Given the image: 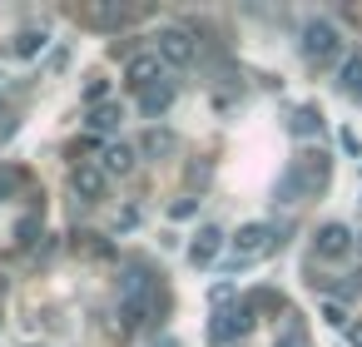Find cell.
I'll return each instance as SVG.
<instances>
[{
  "instance_id": "obj_16",
  "label": "cell",
  "mask_w": 362,
  "mask_h": 347,
  "mask_svg": "<svg viewBox=\"0 0 362 347\" xmlns=\"http://www.w3.org/2000/svg\"><path fill=\"white\" fill-rule=\"evenodd\" d=\"M139 149H144V154H154V159H169V154H179V139H174V134H164V129H149Z\"/></svg>"
},
{
  "instance_id": "obj_2",
  "label": "cell",
  "mask_w": 362,
  "mask_h": 347,
  "mask_svg": "<svg viewBox=\"0 0 362 347\" xmlns=\"http://www.w3.org/2000/svg\"><path fill=\"white\" fill-rule=\"evenodd\" d=\"M248 327H253L248 302H238V307H218V312L209 317V342H214V347H228L233 337H248Z\"/></svg>"
},
{
  "instance_id": "obj_12",
  "label": "cell",
  "mask_w": 362,
  "mask_h": 347,
  "mask_svg": "<svg viewBox=\"0 0 362 347\" xmlns=\"http://www.w3.org/2000/svg\"><path fill=\"white\" fill-rule=\"evenodd\" d=\"M100 169H105V179H110V174H129V169H134V149H129V144H105Z\"/></svg>"
},
{
  "instance_id": "obj_6",
  "label": "cell",
  "mask_w": 362,
  "mask_h": 347,
  "mask_svg": "<svg viewBox=\"0 0 362 347\" xmlns=\"http://www.w3.org/2000/svg\"><path fill=\"white\" fill-rule=\"evenodd\" d=\"M313 248H317V258H347L352 253V228L347 223H322Z\"/></svg>"
},
{
  "instance_id": "obj_19",
  "label": "cell",
  "mask_w": 362,
  "mask_h": 347,
  "mask_svg": "<svg viewBox=\"0 0 362 347\" xmlns=\"http://www.w3.org/2000/svg\"><path fill=\"white\" fill-rule=\"evenodd\" d=\"M258 307L278 312V307H283V293H273V288H258V293H248V312H258Z\"/></svg>"
},
{
  "instance_id": "obj_18",
  "label": "cell",
  "mask_w": 362,
  "mask_h": 347,
  "mask_svg": "<svg viewBox=\"0 0 362 347\" xmlns=\"http://www.w3.org/2000/svg\"><path fill=\"white\" fill-rule=\"evenodd\" d=\"M119 119H124V110H119V105H95L90 129H119Z\"/></svg>"
},
{
  "instance_id": "obj_4",
  "label": "cell",
  "mask_w": 362,
  "mask_h": 347,
  "mask_svg": "<svg viewBox=\"0 0 362 347\" xmlns=\"http://www.w3.org/2000/svg\"><path fill=\"white\" fill-rule=\"evenodd\" d=\"M164 70H169V65H164L154 50H144V55H129V60H124V80H129L134 90H149V85H159V80H164Z\"/></svg>"
},
{
  "instance_id": "obj_25",
  "label": "cell",
  "mask_w": 362,
  "mask_h": 347,
  "mask_svg": "<svg viewBox=\"0 0 362 347\" xmlns=\"http://www.w3.org/2000/svg\"><path fill=\"white\" fill-rule=\"evenodd\" d=\"M347 342H352V347H362V322H357V327H347Z\"/></svg>"
},
{
  "instance_id": "obj_22",
  "label": "cell",
  "mask_w": 362,
  "mask_h": 347,
  "mask_svg": "<svg viewBox=\"0 0 362 347\" xmlns=\"http://www.w3.org/2000/svg\"><path fill=\"white\" fill-rule=\"evenodd\" d=\"M16 189H21V174H16V169H0V199L16 194Z\"/></svg>"
},
{
  "instance_id": "obj_9",
  "label": "cell",
  "mask_w": 362,
  "mask_h": 347,
  "mask_svg": "<svg viewBox=\"0 0 362 347\" xmlns=\"http://www.w3.org/2000/svg\"><path fill=\"white\" fill-rule=\"evenodd\" d=\"M218 248H223V228L204 223V228L194 233V243H189V263H194V268H209V263L218 258Z\"/></svg>"
},
{
  "instance_id": "obj_1",
  "label": "cell",
  "mask_w": 362,
  "mask_h": 347,
  "mask_svg": "<svg viewBox=\"0 0 362 347\" xmlns=\"http://www.w3.org/2000/svg\"><path fill=\"white\" fill-rule=\"evenodd\" d=\"M303 55H308L313 65H332V60L342 55L337 25H332V20H308V25H303Z\"/></svg>"
},
{
  "instance_id": "obj_13",
  "label": "cell",
  "mask_w": 362,
  "mask_h": 347,
  "mask_svg": "<svg viewBox=\"0 0 362 347\" xmlns=\"http://www.w3.org/2000/svg\"><path fill=\"white\" fill-rule=\"evenodd\" d=\"M273 347H308V327H303V317H298V312H288V317L278 322Z\"/></svg>"
},
{
  "instance_id": "obj_20",
  "label": "cell",
  "mask_w": 362,
  "mask_h": 347,
  "mask_svg": "<svg viewBox=\"0 0 362 347\" xmlns=\"http://www.w3.org/2000/svg\"><path fill=\"white\" fill-rule=\"evenodd\" d=\"M35 50H45V30H21L16 35V55H35Z\"/></svg>"
},
{
  "instance_id": "obj_21",
  "label": "cell",
  "mask_w": 362,
  "mask_h": 347,
  "mask_svg": "<svg viewBox=\"0 0 362 347\" xmlns=\"http://www.w3.org/2000/svg\"><path fill=\"white\" fill-rule=\"evenodd\" d=\"M322 317H327L332 327H347V312H342V302H322Z\"/></svg>"
},
{
  "instance_id": "obj_24",
  "label": "cell",
  "mask_w": 362,
  "mask_h": 347,
  "mask_svg": "<svg viewBox=\"0 0 362 347\" xmlns=\"http://www.w3.org/2000/svg\"><path fill=\"white\" fill-rule=\"evenodd\" d=\"M342 149H347V154H362V139H357V129H342Z\"/></svg>"
},
{
  "instance_id": "obj_27",
  "label": "cell",
  "mask_w": 362,
  "mask_h": 347,
  "mask_svg": "<svg viewBox=\"0 0 362 347\" xmlns=\"http://www.w3.org/2000/svg\"><path fill=\"white\" fill-rule=\"evenodd\" d=\"M0 298H6V278H0Z\"/></svg>"
},
{
  "instance_id": "obj_5",
  "label": "cell",
  "mask_w": 362,
  "mask_h": 347,
  "mask_svg": "<svg viewBox=\"0 0 362 347\" xmlns=\"http://www.w3.org/2000/svg\"><path fill=\"white\" fill-rule=\"evenodd\" d=\"M268 248H273V228H268V223H243V228L233 233V258H248V263H253V258H263Z\"/></svg>"
},
{
  "instance_id": "obj_8",
  "label": "cell",
  "mask_w": 362,
  "mask_h": 347,
  "mask_svg": "<svg viewBox=\"0 0 362 347\" xmlns=\"http://www.w3.org/2000/svg\"><path fill=\"white\" fill-rule=\"evenodd\" d=\"M70 189H75L85 204H100V199H105V169H100V164H75Z\"/></svg>"
},
{
  "instance_id": "obj_7",
  "label": "cell",
  "mask_w": 362,
  "mask_h": 347,
  "mask_svg": "<svg viewBox=\"0 0 362 347\" xmlns=\"http://www.w3.org/2000/svg\"><path fill=\"white\" fill-rule=\"evenodd\" d=\"M80 20L95 25V30H119V25H129V11L119 6V0H95V6L80 11Z\"/></svg>"
},
{
  "instance_id": "obj_15",
  "label": "cell",
  "mask_w": 362,
  "mask_h": 347,
  "mask_svg": "<svg viewBox=\"0 0 362 347\" xmlns=\"http://www.w3.org/2000/svg\"><path fill=\"white\" fill-rule=\"evenodd\" d=\"M298 139H308V134H317L322 129V110L317 105H303V110H293V124H288Z\"/></svg>"
},
{
  "instance_id": "obj_23",
  "label": "cell",
  "mask_w": 362,
  "mask_h": 347,
  "mask_svg": "<svg viewBox=\"0 0 362 347\" xmlns=\"http://www.w3.org/2000/svg\"><path fill=\"white\" fill-rule=\"evenodd\" d=\"M169 213H174V218H194V213H199V199H179Z\"/></svg>"
},
{
  "instance_id": "obj_26",
  "label": "cell",
  "mask_w": 362,
  "mask_h": 347,
  "mask_svg": "<svg viewBox=\"0 0 362 347\" xmlns=\"http://www.w3.org/2000/svg\"><path fill=\"white\" fill-rule=\"evenodd\" d=\"M352 288H362V273H357V278H352Z\"/></svg>"
},
{
  "instance_id": "obj_10",
  "label": "cell",
  "mask_w": 362,
  "mask_h": 347,
  "mask_svg": "<svg viewBox=\"0 0 362 347\" xmlns=\"http://www.w3.org/2000/svg\"><path fill=\"white\" fill-rule=\"evenodd\" d=\"M298 169H303L308 194H322V189H327V154H322V149H317V154H303V159H298Z\"/></svg>"
},
{
  "instance_id": "obj_14",
  "label": "cell",
  "mask_w": 362,
  "mask_h": 347,
  "mask_svg": "<svg viewBox=\"0 0 362 347\" xmlns=\"http://www.w3.org/2000/svg\"><path fill=\"white\" fill-rule=\"evenodd\" d=\"M278 199L283 204H298V199H308V184H303V169H298V159L283 169V179H278Z\"/></svg>"
},
{
  "instance_id": "obj_11",
  "label": "cell",
  "mask_w": 362,
  "mask_h": 347,
  "mask_svg": "<svg viewBox=\"0 0 362 347\" xmlns=\"http://www.w3.org/2000/svg\"><path fill=\"white\" fill-rule=\"evenodd\" d=\"M169 105H174V85H169V80H159V85L139 90V110H144V114H164Z\"/></svg>"
},
{
  "instance_id": "obj_3",
  "label": "cell",
  "mask_w": 362,
  "mask_h": 347,
  "mask_svg": "<svg viewBox=\"0 0 362 347\" xmlns=\"http://www.w3.org/2000/svg\"><path fill=\"white\" fill-rule=\"evenodd\" d=\"M154 55H159L164 65L184 70V65H194V55H199V50H194L189 30H174V25H169V30H159V35H154Z\"/></svg>"
},
{
  "instance_id": "obj_17",
  "label": "cell",
  "mask_w": 362,
  "mask_h": 347,
  "mask_svg": "<svg viewBox=\"0 0 362 347\" xmlns=\"http://www.w3.org/2000/svg\"><path fill=\"white\" fill-rule=\"evenodd\" d=\"M342 95H352V100H362V55H347L342 60Z\"/></svg>"
}]
</instances>
